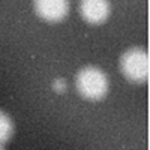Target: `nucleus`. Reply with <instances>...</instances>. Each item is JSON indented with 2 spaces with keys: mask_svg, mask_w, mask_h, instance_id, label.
Listing matches in <instances>:
<instances>
[{
  "mask_svg": "<svg viewBox=\"0 0 150 150\" xmlns=\"http://www.w3.org/2000/svg\"><path fill=\"white\" fill-rule=\"evenodd\" d=\"M120 69L129 81L144 83L149 78V54L143 48H131L120 59Z\"/></svg>",
  "mask_w": 150,
  "mask_h": 150,
  "instance_id": "nucleus-2",
  "label": "nucleus"
},
{
  "mask_svg": "<svg viewBox=\"0 0 150 150\" xmlns=\"http://www.w3.org/2000/svg\"><path fill=\"white\" fill-rule=\"evenodd\" d=\"M33 8L38 17L50 23L63 21L71 11L69 2L65 0H38L33 3Z\"/></svg>",
  "mask_w": 150,
  "mask_h": 150,
  "instance_id": "nucleus-3",
  "label": "nucleus"
},
{
  "mask_svg": "<svg viewBox=\"0 0 150 150\" xmlns=\"http://www.w3.org/2000/svg\"><path fill=\"white\" fill-rule=\"evenodd\" d=\"M81 17L90 24H102L110 17V3L104 0H84L80 3Z\"/></svg>",
  "mask_w": 150,
  "mask_h": 150,
  "instance_id": "nucleus-4",
  "label": "nucleus"
},
{
  "mask_svg": "<svg viewBox=\"0 0 150 150\" xmlns=\"http://www.w3.org/2000/svg\"><path fill=\"white\" fill-rule=\"evenodd\" d=\"M75 86L83 98L89 101H99L108 92V77L98 66H86L77 74Z\"/></svg>",
  "mask_w": 150,
  "mask_h": 150,
  "instance_id": "nucleus-1",
  "label": "nucleus"
},
{
  "mask_svg": "<svg viewBox=\"0 0 150 150\" xmlns=\"http://www.w3.org/2000/svg\"><path fill=\"white\" fill-rule=\"evenodd\" d=\"M0 150H5V149H3V146H0Z\"/></svg>",
  "mask_w": 150,
  "mask_h": 150,
  "instance_id": "nucleus-7",
  "label": "nucleus"
},
{
  "mask_svg": "<svg viewBox=\"0 0 150 150\" xmlns=\"http://www.w3.org/2000/svg\"><path fill=\"white\" fill-rule=\"evenodd\" d=\"M53 89H54L56 92H59V93H63V92L68 89V83H66L63 78H57V80L54 81V84H53Z\"/></svg>",
  "mask_w": 150,
  "mask_h": 150,
  "instance_id": "nucleus-6",
  "label": "nucleus"
},
{
  "mask_svg": "<svg viewBox=\"0 0 150 150\" xmlns=\"http://www.w3.org/2000/svg\"><path fill=\"white\" fill-rule=\"evenodd\" d=\"M12 134H14V123L6 112L0 111V146L12 138Z\"/></svg>",
  "mask_w": 150,
  "mask_h": 150,
  "instance_id": "nucleus-5",
  "label": "nucleus"
}]
</instances>
